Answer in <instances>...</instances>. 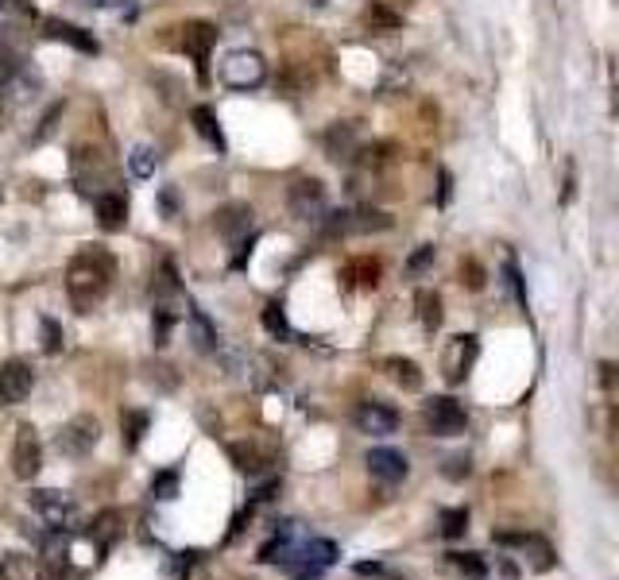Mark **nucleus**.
<instances>
[{"label": "nucleus", "instance_id": "1", "mask_svg": "<svg viewBox=\"0 0 619 580\" xmlns=\"http://www.w3.org/2000/svg\"><path fill=\"white\" fill-rule=\"evenodd\" d=\"M113 275H117V260L105 252V248H82L70 267H66V294L74 302L78 314H89L105 294L113 287Z\"/></svg>", "mask_w": 619, "mask_h": 580}, {"label": "nucleus", "instance_id": "2", "mask_svg": "<svg viewBox=\"0 0 619 580\" xmlns=\"http://www.w3.org/2000/svg\"><path fill=\"white\" fill-rule=\"evenodd\" d=\"M422 422H426V430L434 437H457L465 434L469 414H465V406L457 403V399L438 395V399H430V403L422 406Z\"/></svg>", "mask_w": 619, "mask_h": 580}, {"label": "nucleus", "instance_id": "3", "mask_svg": "<svg viewBox=\"0 0 619 580\" xmlns=\"http://www.w3.org/2000/svg\"><path fill=\"white\" fill-rule=\"evenodd\" d=\"M97 441H101L97 418H93V414H78V418H70L59 430V441H55V445H59L62 457H89V453L97 449Z\"/></svg>", "mask_w": 619, "mask_h": 580}, {"label": "nucleus", "instance_id": "4", "mask_svg": "<svg viewBox=\"0 0 619 580\" xmlns=\"http://www.w3.org/2000/svg\"><path fill=\"white\" fill-rule=\"evenodd\" d=\"M221 78L233 89H256L267 78V62L256 51H233L221 62Z\"/></svg>", "mask_w": 619, "mask_h": 580}, {"label": "nucleus", "instance_id": "5", "mask_svg": "<svg viewBox=\"0 0 619 580\" xmlns=\"http://www.w3.org/2000/svg\"><path fill=\"white\" fill-rule=\"evenodd\" d=\"M492 542L503 546V550H515L527 557V565H531L534 573H550L554 569V546L546 542V538H538V534H492Z\"/></svg>", "mask_w": 619, "mask_h": 580}, {"label": "nucleus", "instance_id": "6", "mask_svg": "<svg viewBox=\"0 0 619 580\" xmlns=\"http://www.w3.org/2000/svg\"><path fill=\"white\" fill-rule=\"evenodd\" d=\"M287 205L298 221H322L325 209H329V198H325V186L318 178H298L287 190Z\"/></svg>", "mask_w": 619, "mask_h": 580}, {"label": "nucleus", "instance_id": "7", "mask_svg": "<svg viewBox=\"0 0 619 580\" xmlns=\"http://www.w3.org/2000/svg\"><path fill=\"white\" fill-rule=\"evenodd\" d=\"M28 507L35 511V515H43V522L47 526H55V530H62V526H70L74 522V499L66 492H55V488H39V492L28 495Z\"/></svg>", "mask_w": 619, "mask_h": 580}, {"label": "nucleus", "instance_id": "8", "mask_svg": "<svg viewBox=\"0 0 619 580\" xmlns=\"http://www.w3.org/2000/svg\"><path fill=\"white\" fill-rule=\"evenodd\" d=\"M39 468H43L39 434H35V426H20L16 430V445H12V472H16V480H35Z\"/></svg>", "mask_w": 619, "mask_h": 580}, {"label": "nucleus", "instance_id": "9", "mask_svg": "<svg viewBox=\"0 0 619 580\" xmlns=\"http://www.w3.org/2000/svg\"><path fill=\"white\" fill-rule=\"evenodd\" d=\"M35 387V372L24 360H8L0 364V406H20Z\"/></svg>", "mask_w": 619, "mask_h": 580}, {"label": "nucleus", "instance_id": "10", "mask_svg": "<svg viewBox=\"0 0 619 580\" xmlns=\"http://www.w3.org/2000/svg\"><path fill=\"white\" fill-rule=\"evenodd\" d=\"M476 356H480V345H476V337H472V333L453 337L449 348H445V360H442L445 379H449V383H461V379L469 376L472 364H476Z\"/></svg>", "mask_w": 619, "mask_h": 580}, {"label": "nucleus", "instance_id": "11", "mask_svg": "<svg viewBox=\"0 0 619 580\" xmlns=\"http://www.w3.org/2000/svg\"><path fill=\"white\" fill-rule=\"evenodd\" d=\"M356 430L360 434H372V437H387L399 430V414L391 410L387 403H376V399H368V403L356 406Z\"/></svg>", "mask_w": 619, "mask_h": 580}, {"label": "nucleus", "instance_id": "12", "mask_svg": "<svg viewBox=\"0 0 619 580\" xmlns=\"http://www.w3.org/2000/svg\"><path fill=\"white\" fill-rule=\"evenodd\" d=\"M368 472L376 476V480H384V484H399V480H407V472H411V464L407 457L399 453V449H368Z\"/></svg>", "mask_w": 619, "mask_h": 580}, {"label": "nucleus", "instance_id": "13", "mask_svg": "<svg viewBox=\"0 0 619 580\" xmlns=\"http://www.w3.org/2000/svg\"><path fill=\"white\" fill-rule=\"evenodd\" d=\"M213 43H217V28H213V24H206V20H190V24H182V47L194 55L198 70H202V78H206V62H209Z\"/></svg>", "mask_w": 619, "mask_h": 580}, {"label": "nucleus", "instance_id": "14", "mask_svg": "<svg viewBox=\"0 0 619 580\" xmlns=\"http://www.w3.org/2000/svg\"><path fill=\"white\" fill-rule=\"evenodd\" d=\"M213 225H217V232H221V236L236 240V236H244V232L252 229V209H248L244 202L221 205V209L213 213Z\"/></svg>", "mask_w": 619, "mask_h": 580}, {"label": "nucleus", "instance_id": "15", "mask_svg": "<svg viewBox=\"0 0 619 580\" xmlns=\"http://www.w3.org/2000/svg\"><path fill=\"white\" fill-rule=\"evenodd\" d=\"M93 209H97V221H101V229H109V232L124 229V221H128V202H124V194H117V190H105V194H97Z\"/></svg>", "mask_w": 619, "mask_h": 580}, {"label": "nucleus", "instance_id": "16", "mask_svg": "<svg viewBox=\"0 0 619 580\" xmlns=\"http://www.w3.org/2000/svg\"><path fill=\"white\" fill-rule=\"evenodd\" d=\"M124 530V515L120 511H101L97 519L89 522V542H97V550H109Z\"/></svg>", "mask_w": 619, "mask_h": 580}, {"label": "nucleus", "instance_id": "17", "mask_svg": "<svg viewBox=\"0 0 619 580\" xmlns=\"http://www.w3.org/2000/svg\"><path fill=\"white\" fill-rule=\"evenodd\" d=\"M325 151H329V159H353L356 155V124H333L329 132H325Z\"/></svg>", "mask_w": 619, "mask_h": 580}, {"label": "nucleus", "instance_id": "18", "mask_svg": "<svg viewBox=\"0 0 619 580\" xmlns=\"http://www.w3.org/2000/svg\"><path fill=\"white\" fill-rule=\"evenodd\" d=\"M229 457H233L236 468H240V472H248V476H260L267 464H271V457H267L264 449H256V445H248V441L229 445Z\"/></svg>", "mask_w": 619, "mask_h": 580}, {"label": "nucleus", "instance_id": "19", "mask_svg": "<svg viewBox=\"0 0 619 580\" xmlns=\"http://www.w3.org/2000/svg\"><path fill=\"white\" fill-rule=\"evenodd\" d=\"M384 372L395 379L403 391H418V387H422V372H418V364H414V360H407V356H387Z\"/></svg>", "mask_w": 619, "mask_h": 580}, {"label": "nucleus", "instance_id": "20", "mask_svg": "<svg viewBox=\"0 0 619 580\" xmlns=\"http://www.w3.org/2000/svg\"><path fill=\"white\" fill-rule=\"evenodd\" d=\"M414 306H418V321H422V329H438L442 325V294H434V290H418L414 294Z\"/></svg>", "mask_w": 619, "mask_h": 580}, {"label": "nucleus", "instance_id": "21", "mask_svg": "<svg viewBox=\"0 0 619 580\" xmlns=\"http://www.w3.org/2000/svg\"><path fill=\"white\" fill-rule=\"evenodd\" d=\"M43 31H47V39H66V43H74V47H78V51H86V55H93V51H97V43H93L89 35H82V28H74V24L47 20V24H43Z\"/></svg>", "mask_w": 619, "mask_h": 580}, {"label": "nucleus", "instance_id": "22", "mask_svg": "<svg viewBox=\"0 0 619 580\" xmlns=\"http://www.w3.org/2000/svg\"><path fill=\"white\" fill-rule=\"evenodd\" d=\"M120 430H124V449H140V441L148 434V414L144 410H124L120 414Z\"/></svg>", "mask_w": 619, "mask_h": 580}, {"label": "nucleus", "instance_id": "23", "mask_svg": "<svg viewBox=\"0 0 619 580\" xmlns=\"http://www.w3.org/2000/svg\"><path fill=\"white\" fill-rule=\"evenodd\" d=\"M0 580H35V569L24 553H0Z\"/></svg>", "mask_w": 619, "mask_h": 580}, {"label": "nucleus", "instance_id": "24", "mask_svg": "<svg viewBox=\"0 0 619 580\" xmlns=\"http://www.w3.org/2000/svg\"><path fill=\"white\" fill-rule=\"evenodd\" d=\"M194 124H198V132H202V140H209V144L217 147H225V136H221V128H217V116H213V109H194Z\"/></svg>", "mask_w": 619, "mask_h": 580}, {"label": "nucleus", "instance_id": "25", "mask_svg": "<svg viewBox=\"0 0 619 580\" xmlns=\"http://www.w3.org/2000/svg\"><path fill=\"white\" fill-rule=\"evenodd\" d=\"M345 279H356L360 287H376L380 283V263L376 260H353L345 267Z\"/></svg>", "mask_w": 619, "mask_h": 580}, {"label": "nucleus", "instance_id": "26", "mask_svg": "<svg viewBox=\"0 0 619 580\" xmlns=\"http://www.w3.org/2000/svg\"><path fill=\"white\" fill-rule=\"evenodd\" d=\"M264 329L271 337H279V341H287L291 337V325H287V314H283V306L279 302H267L264 306Z\"/></svg>", "mask_w": 619, "mask_h": 580}, {"label": "nucleus", "instance_id": "27", "mask_svg": "<svg viewBox=\"0 0 619 580\" xmlns=\"http://www.w3.org/2000/svg\"><path fill=\"white\" fill-rule=\"evenodd\" d=\"M364 24L372 31H380V35H387V31L399 28V16H395L391 8H384V4H372V8L364 12Z\"/></svg>", "mask_w": 619, "mask_h": 580}, {"label": "nucleus", "instance_id": "28", "mask_svg": "<svg viewBox=\"0 0 619 580\" xmlns=\"http://www.w3.org/2000/svg\"><path fill=\"white\" fill-rule=\"evenodd\" d=\"M469 530V511L465 507H445L442 511V538H461Z\"/></svg>", "mask_w": 619, "mask_h": 580}, {"label": "nucleus", "instance_id": "29", "mask_svg": "<svg viewBox=\"0 0 619 580\" xmlns=\"http://www.w3.org/2000/svg\"><path fill=\"white\" fill-rule=\"evenodd\" d=\"M16 74H20V55H16V47H12V43H0V89L12 86Z\"/></svg>", "mask_w": 619, "mask_h": 580}, {"label": "nucleus", "instance_id": "30", "mask_svg": "<svg viewBox=\"0 0 619 580\" xmlns=\"http://www.w3.org/2000/svg\"><path fill=\"white\" fill-rule=\"evenodd\" d=\"M449 557H453V565H457L465 577H472V580L488 577V561H484L480 553H449Z\"/></svg>", "mask_w": 619, "mask_h": 580}, {"label": "nucleus", "instance_id": "31", "mask_svg": "<svg viewBox=\"0 0 619 580\" xmlns=\"http://www.w3.org/2000/svg\"><path fill=\"white\" fill-rule=\"evenodd\" d=\"M31 16V0H0V24H24Z\"/></svg>", "mask_w": 619, "mask_h": 580}, {"label": "nucleus", "instance_id": "32", "mask_svg": "<svg viewBox=\"0 0 619 580\" xmlns=\"http://www.w3.org/2000/svg\"><path fill=\"white\" fill-rule=\"evenodd\" d=\"M128 167H132L136 178H151V171H155V151H151V147H132Z\"/></svg>", "mask_w": 619, "mask_h": 580}, {"label": "nucleus", "instance_id": "33", "mask_svg": "<svg viewBox=\"0 0 619 580\" xmlns=\"http://www.w3.org/2000/svg\"><path fill=\"white\" fill-rule=\"evenodd\" d=\"M62 345H66V337H62V329H59V321H51V318H43V352H62Z\"/></svg>", "mask_w": 619, "mask_h": 580}, {"label": "nucleus", "instance_id": "34", "mask_svg": "<svg viewBox=\"0 0 619 580\" xmlns=\"http://www.w3.org/2000/svg\"><path fill=\"white\" fill-rule=\"evenodd\" d=\"M151 495H159V499H175L178 495V476L175 472H159V476L151 480Z\"/></svg>", "mask_w": 619, "mask_h": 580}, {"label": "nucleus", "instance_id": "35", "mask_svg": "<svg viewBox=\"0 0 619 580\" xmlns=\"http://www.w3.org/2000/svg\"><path fill=\"white\" fill-rule=\"evenodd\" d=\"M461 279L469 283V290H480V287H484V271H480V263H476V260H465V263H461Z\"/></svg>", "mask_w": 619, "mask_h": 580}, {"label": "nucleus", "instance_id": "36", "mask_svg": "<svg viewBox=\"0 0 619 580\" xmlns=\"http://www.w3.org/2000/svg\"><path fill=\"white\" fill-rule=\"evenodd\" d=\"M469 472H472L469 457H449V461H445V476H449V480H461V476H469Z\"/></svg>", "mask_w": 619, "mask_h": 580}, {"label": "nucleus", "instance_id": "37", "mask_svg": "<svg viewBox=\"0 0 619 580\" xmlns=\"http://www.w3.org/2000/svg\"><path fill=\"white\" fill-rule=\"evenodd\" d=\"M430 260H434V244H422V248H418V252L411 256V263H407V267H411V271H422V267H426Z\"/></svg>", "mask_w": 619, "mask_h": 580}, {"label": "nucleus", "instance_id": "38", "mask_svg": "<svg viewBox=\"0 0 619 580\" xmlns=\"http://www.w3.org/2000/svg\"><path fill=\"white\" fill-rule=\"evenodd\" d=\"M314 4H325V0H314Z\"/></svg>", "mask_w": 619, "mask_h": 580}]
</instances>
